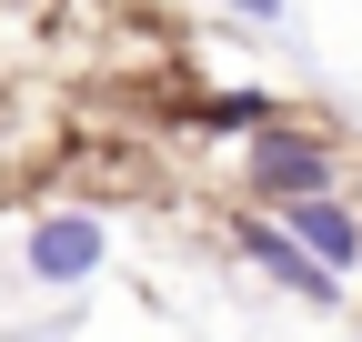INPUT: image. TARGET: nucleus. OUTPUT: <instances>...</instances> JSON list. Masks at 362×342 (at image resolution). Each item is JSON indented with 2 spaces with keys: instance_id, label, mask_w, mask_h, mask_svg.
<instances>
[{
  "instance_id": "f257e3e1",
  "label": "nucleus",
  "mask_w": 362,
  "mask_h": 342,
  "mask_svg": "<svg viewBox=\"0 0 362 342\" xmlns=\"http://www.w3.org/2000/svg\"><path fill=\"white\" fill-rule=\"evenodd\" d=\"M332 141L322 131H292V121H272V131H252V151H242V191L262 201V211H282V201H312V191H332Z\"/></svg>"
},
{
  "instance_id": "f03ea898",
  "label": "nucleus",
  "mask_w": 362,
  "mask_h": 342,
  "mask_svg": "<svg viewBox=\"0 0 362 342\" xmlns=\"http://www.w3.org/2000/svg\"><path fill=\"white\" fill-rule=\"evenodd\" d=\"M232 242L252 252V272H272V282L292 292V302H322V312L342 302V272H322V262H312V252L282 232V211H242V232H232Z\"/></svg>"
},
{
  "instance_id": "7ed1b4c3",
  "label": "nucleus",
  "mask_w": 362,
  "mask_h": 342,
  "mask_svg": "<svg viewBox=\"0 0 362 342\" xmlns=\"http://www.w3.org/2000/svg\"><path fill=\"white\" fill-rule=\"evenodd\" d=\"M282 232L312 252V262H322V272H362V211L342 201V191H312V201H282Z\"/></svg>"
},
{
  "instance_id": "20e7f679",
  "label": "nucleus",
  "mask_w": 362,
  "mask_h": 342,
  "mask_svg": "<svg viewBox=\"0 0 362 342\" xmlns=\"http://www.w3.org/2000/svg\"><path fill=\"white\" fill-rule=\"evenodd\" d=\"M101 252H111V232L90 222V211H51V222H30V272H40V282H90Z\"/></svg>"
},
{
  "instance_id": "39448f33",
  "label": "nucleus",
  "mask_w": 362,
  "mask_h": 342,
  "mask_svg": "<svg viewBox=\"0 0 362 342\" xmlns=\"http://www.w3.org/2000/svg\"><path fill=\"white\" fill-rule=\"evenodd\" d=\"M202 121L211 131H272V101L262 91H221V101H202Z\"/></svg>"
},
{
  "instance_id": "423d86ee",
  "label": "nucleus",
  "mask_w": 362,
  "mask_h": 342,
  "mask_svg": "<svg viewBox=\"0 0 362 342\" xmlns=\"http://www.w3.org/2000/svg\"><path fill=\"white\" fill-rule=\"evenodd\" d=\"M232 20H282V0H221Z\"/></svg>"
}]
</instances>
